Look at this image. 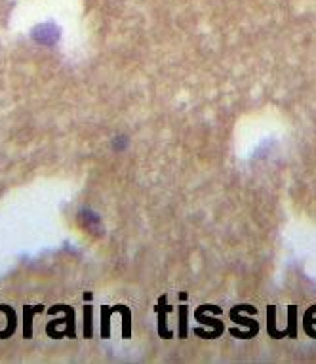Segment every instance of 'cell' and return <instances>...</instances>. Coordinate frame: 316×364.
Here are the masks:
<instances>
[{"label":"cell","mask_w":316,"mask_h":364,"mask_svg":"<svg viewBox=\"0 0 316 364\" xmlns=\"http://www.w3.org/2000/svg\"><path fill=\"white\" fill-rule=\"evenodd\" d=\"M78 220H81V223L84 227H86L88 231L93 233V235H101V231H103V225H101V220L98 213H93L92 210H81L78 212Z\"/></svg>","instance_id":"obj_2"},{"label":"cell","mask_w":316,"mask_h":364,"mask_svg":"<svg viewBox=\"0 0 316 364\" xmlns=\"http://www.w3.org/2000/svg\"><path fill=\"white\" fill-rule=\"evenodd\" d=\"M33 38L37 40L38 45H56L57 38H59V29L56 25H50V23H44V25H38L33 31Z\"/></svg>","instance_id":"obj_1"}]
</instances>
